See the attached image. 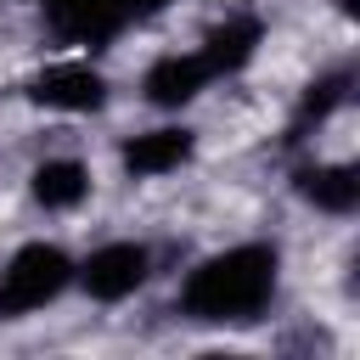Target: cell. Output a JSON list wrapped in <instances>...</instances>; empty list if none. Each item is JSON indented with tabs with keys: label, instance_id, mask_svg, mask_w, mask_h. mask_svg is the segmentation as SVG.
Wrapping results in <instances>:
<instances>
[{
	"label": "cell",
	"instance_id": "cell-1",
	"mask_svg": "<svg viewBox=\"0 0 360 360\" xmlns=\"http://www.w3.org/2000/svg\"><path fill=\"white\" fill-rule=\"evenodd\" d=\"M270 298H276V248H264V242H242V248L202 259L180 287V309L208 326L259 321V309Z\"/></svg>",
	"mask_w": 360,
	"mask_h": 360
},
{
	"label": "cell",
	"instance_id": "cell-2",
	"mask_svg": "<svg viewBox=\"0 0 360 360\" xmlns=\"http://www.w3.org/2000/svg\"><path fill=\"white\" fill-rule=\"evenodd\" d=\"M73 281V259L51 242H28L11 253V264L0 270V321L34 315L51 298H62V287Z\"/></svg>",
	"mask_w": 360,
	"mask_h": 360
},
{
	"label": "cell",
	"instance_id": "cell-3",
	"mask_svg": "<svg viewBox=\"0 0 360 360\" xmlns=\"http://www.w3.org/2000/svg\"><path fill=\"white\" fill-rule=\"evenodd\" d=\"M73 276L84 281V292H90V298L118 304V298H129V292L152 276V253H146L141 242H107V248H96Z\"/></svg>",
	"mask_w": 360,
	"mask_h": 360
},
{
	"label": "cell",
	"instance_id": "cell-4",
	"mask_svg": "<svg viewBox=\"0 0 360 360\" xmlns=\"http://www.w3.org/2000/svg\"><path fill=\"white\" fill-rule=\"evenodd\" d=\"M28 96L39 107H56V112H96L107 101V79L90 62H56L28 84Z\"/></svg>",
	"mask_w": 360,
	"mask_h": 360
},
{
	"label": "cell",
	"instance_id": "cell-5",
	"mask_svg": "<svg viewBox=\"0 0 360 360\" xmlns=\"http://www.w3.org/2000/svg\"><path fill=\"white\" fill-rule=\"evenodd\" d=\"M208 79H214V73H208L202 51H191V56H158V62L146 68V101H152V107H186Z\"/></svg>",
	"mask_w": 360,
	"mask_h": 360
},
{
	"label": "cell",
	"instance_id": "cell-6",
	"mask_svg": "<svg viewBox=\"0 0 360 360\" xmlns=\"http://www.w3.org/2000/svg\"><path fill=\"white\" fill-rule=\"evenodd\" d=\"M292 180H298V197L326 208V214H354V202H360V169L354 163H304Z\"/></svg>",
	"mask_w": 360,
	"mask_h": 360
},
{
	"label": "cell",
	"instance_id": "cell-7",
	"mask_svg": "<svg viewBox=\"0 0 360 360\" xmlns=\"http://www.w3.org/2000/svg\"><path fill=\"white\" fill-rule=\"evenodd\" d=\"M186 158H191V129H146V135L124 141V169H129L135 180L169 174V169H180Z\"/></svg>",
	"mask_w": 360,
	"mask_h": 360
},
{
	"label": "cell",
	"instance_id": "cell-8",
	"mask_svg": "<svg viewBox=\"0 0 360 360\" xmlns=\"http://www.w3.org/2000/svg\"><path fill=\"white\" fill-rule=\"evenodd\" d=\"M90 197V169L84 163H73V158H51V163H39L34 169V202L39 208H79Z\"/></svg>",
	"mask_w": 360,
	"mask_h": 360
},
{
	"label": "cell",
	"instance_id": "cell-9",
	"mask_svg": "<svg viewBox=\"0 0 360 360\" xmlns=\"http://www.w3.org/2000/svg\"><path fill=\"white\" fill-rule=\"evenodd\" d=\"M253 51H259V22H253V17H231V22H219V28L208 34L202 62H208V73L219 79V73L248 68V62H253Z\"/></svg>",
	"mask_w": 360,
	"mask_h": 360
},
{
	"label": "cell",
	"instance_id": "cell-10",
	"mask_svg": "<svg viewBox=\"0 0 360 360\" xmlns=\"http://www.w3.org/2000/svg\"><path fill=\"white\" fill-rule=\"evenodd\" d=\"M349 101V73H326L321 84H309V96H304V107H298V124H292V135L287 141H298L309 124H321L326 112H338Z\"/></svg>",
	"mask_w": 360,
	"mask_h": 360
}]
</instances>
